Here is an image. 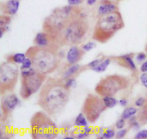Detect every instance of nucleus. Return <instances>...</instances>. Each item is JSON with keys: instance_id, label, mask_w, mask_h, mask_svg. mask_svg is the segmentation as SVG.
Segmentation results:
<instances>
[{"instance_id": "nucleus-1", "label": "nucleus", "mask_w": 147, "mask_h": 139, "mask_svg": "<svg viewBox=\"0 0 147 139\" xmlns=\"http://www.w3.org/2000/svg\"><path fill=\"white\" fill-rule=\"evenodd\" d=\"M70 89L61 78L48 77L40 89L37 105L50 116L60 114L70 101Z\"/></svg>"}, {"instance_id": "nucleus-2", "label": "nucleus", "mask_w": 147, "mask_h": 139, "mask_svg": "<svg viewBox=\"0 0 147 139\" xmlns=\"http://www.w3.org/2000/svg\"><path fill=\"white\" fill-rule=\"evenodd\" d=\"M88 30V21L82 9H80L55 39V41L60 48L78 46L84 41Z\"/></svg>"}, {"instance_id": "nucleus-3", "label": "nucleus", "mask_w": 147, "mask_h": 139, "mask_svg": "<svg viewBox=\"0 0 147 139\" xmlns=\"http://www.w3.org/2000/svg\"><path fill=\"white\" fill-rule=\"evenodd\" d=\"M27 58L31 59L32 66L36 72L47 75L55 72L60 63L59 50L48 47L31 46L25 53Z\"/></svg>"}, {"instance_id": "nucleus-4", "label": "nucleus", "mask_w": 147, "mask_h": 139, "mask_svg": "<svg viewBox=\"0 0 147 139\" xmlns=\"http://www.w3.org/2000/svg\"><path fill=\"white\" fill-rule=\"evenodd\" d=\"M124 27V20L119 10L99 16L94 26L92 39L98 43H106Z\"/></svg>"}, {"instance_id": "nucleus-5", "label": "nucleus", "mask_w": 147, "mask_h": 139, "mask_svg": "<svg viewBox=\"0 0 147 139\" xmlns=\"http://www.w3.org/2000/svg\"><path fill=\"white\" fill-rule=\"evenodd\" d=\"M80 9L77 6H70L69 4L55 9L45 18L42 23V30L50 35L55 40L73 16L78 12Z\"/></svg>"}, {"instance_id": "nucleus-6", "label": "nucleus", "mask_w": 147, "mask_h": 139, "mask_svg": "<svg viewBox=\"0 0 147 139\" xmlns=\"http://www.w3.org/2000/svg\"><path fill=\"white\" fill-rule=\"evenodd\" d=\"M30 134L34 139L55 138L58 135V128L45 111L36 112L30 119Z\"/></svg>"}, {"instance_id": "nucleus-7", "label": "nucleus", "mask_w": 147, "mask_h": 139, "mask_svg": "<svg viewBox=\"0 0 147 139\" xmlns=\"http://www.w3.org/2000/svg\"><path fill=\"white\" fill-rule=\"evenodd\" d=\"M130 84V79L123 75H109L98 82L95 92L100 97L114 96L119 92L128 89Z\"/></svg>"}, {"instance_id": "nucleus-8", "label": "nucleus", "mask_w": 147, "mask_h": 139, "mask_svg": "<svg viewBox=\"0 0 147 139\" xmlns=\"http://www.w3.org/2000/svg\"><path fill=\"white\" fill-rule=\"evenodd\" d=\"M20 69L17 63L6 61L0 66V95L10 93L18 82Z\"/></svg>"}, {"instance_id": "nucleus-9", "label": "nucleus", "mask_w": 147, "mask_h": 139, "mask_svg": "<svg viewBox=\"0 0 147 139\" xmlns=\"http://www.w3.org/2000/svg\"><path fill=\"white\" fill-rule=\"evenodd\" d=\"M107 109L102 97L98 94L89 93L83 101L82 112L90 123H95Z\"/></svg>"}, {"instance_id": "nucleus-10", "label": "nucleus", "mask_w": 147, "mask_h": 139, "mask_svg": "<svg viewBox=\"0 0 147 139\" xmlns=\"http://www.w3.org/2000/svg\"><path fill=\"white\" fill-rule=\"evenodd\" d=\"M47 79V75L37 72L29 76H21L20 95L22 99H29L33 94L38 92Z\"/></svg>"}, {"instance_id": "nucleus-11", "label": "nucleus", "mask_w": 147, "mask_h": 139, "mask_svg": "<svg viewBox=\"0 0 147 139\" xmlns=\"http://www.w3.org/2000/svg\"><path fill=\"white\" fill-rule=\"evenodd\" d=\"M19 103H20V99L18 97L12 92L5 94L1 96V104H0L1 122L6 121L8 119L13 111L18 106Z\"/></svg>"}, {"instance_id": "nucleus-12", "label": "nucleus", "mask_w": 147, "mask_h": 139, "mask_svg": "<svg viewBox=\"0 0 147 139\" xmlns=\"http://www.w3.org/2000/svg\"><path fill=\"white\" fill-rule=\"evenodd\" d=\"M34 44L40 47H48L60 50V46L57 45L55 39L48 33L45 31L37 33L34 38Z\"/></svg>"}, {"instance_id": "nucleus-13", "label": "nucleus", "mask_w": 147, "mask_h": 139, "mask_svg": "<svg viewBox=\"0 0 147 139\" xmlns=\"http://www.w3.org/2000/svg\"><path fill=\"white\" fill-rule=\"evenodd\" d=\"M86 52L82 48H79L77 46H72L67 50L66 54V59L69 65L78 63L85 55Z\"/></svg>"}, {"instance_id": "nucleus-14", "label": "nucleus", "mask_w": 147, "mask_h": 139, "mask_svg": "<svg viewBox=\"0 0 147 139\" xmlns=\"http://www.w3.org/2000/svg\"><path fill=\"white\" fill-rule=\"evenodd\" d=\"M20 5V0H8L5 2L1 3L0 10L2 14L13 16L17 13Z\"/></svg>"}, {"instance_id": "nucleus-15", "label": "nucleus", "mask_w": 147, "mask_h": 139, "mask_svg": "<svg viewBox=\"0 0 147 139\" xmlns=\"http://www.w3.org/2000/svg\"><path fill=\"white\" fill-rule=\"evenodd\" d=\"M133 55L126 54L114 58V61L121 67L128 69L132 72H136V66L133 60Z\"/></svg>"}, {"instance_id": "nucleus-16", "label": "nucleus", "mask_w": 147, "mask_h": 139, "mask_svg": "<svg viewBox=\"0 0 147 139\" xmlns=\"http://www.w3.org/2000/svg\"><path fill=\"white\" fill-rule=\"evenodd\" d=\"M118 10H119L117 4L109 1V0H103L99 5L97 12L99 16H102L110 14V13L118 11Z\"/></svg>"}, {"instance_id": "nucleus-17", "label": "nucleus", "mask_w": 147, "mask_h": 139, "mask_svg": "<svg viewBox=\"0 0 147 139\" xmlns=\"http://www.w3.org/2000/svg\"><path fill=\"white\" fill-rule=\"evenodd\" d=\"M83 66H80L79 63H75V64H72L66 69L63 74L61 76V79L63 80H66V79H69V78L74 77L75 75H77L79 72H80L81 69H83Z\"/></svg>"}, {"instance_id": "nucleus-18", "label": "nucleus", "mask_w": 147, "mask_h": 139, "mask_svg": "<svg viewBox=\"0 0 147 139\" xmlns=\"http://www.w3.org/2000/svg\"><path fill=\"white\" fill-rule=\"evenodd\" d=\"M11 22V17L10 15L2 14L0 15V30H1V35L0 37H2L4 33L8 30L9 25Z\"/></svg>"}, {"instance_id": "nucleus-19", "label": "nucleus", "mask_w": 147, "mask_h": 139, "mask_svg": "<svg viewBox=\"0 0 147 139\" xmlns=\"http://www.w3.org/2000/svg\"><path fill=\"white\" fill-rule=\"evenodd\" d=\"M26 58H27V56H26L25 53H17L9 56L7 58V61L10 62H13V63H16L17 64H20V63L22 64Z\"/></svg>"}, {"instance_id": "nucleus-20", "label": "nucleus", "mask_w": 147, "mask_h": 139, "mask_svg": "<svg viewBox=\"0 0 147 139\" xmlns=\"http://www.w3.org/2000/svg\"><path fill=\"white\" fill-rule=\"evenodd\" d=\"M88 121L87 118H86L83 112H80L75 119L74 125L76 127H79V128H84V127L87 126L88 124Z\"/></svg>"}, {"instance_id": "nucleus-21", "label": "nucleus", "mask_w": 147, "mask_h": 139, "mask_svg": "<svg viewBox=\"0 0 147 139\" xmlns=\"http://www.w3.org/2000/svg\"><path fill=\"white\" fill-rule=\"evenodd\" d=\"M137 112L138 109L136 108H135V107H128V108H125L123 110L121 117L126 121V120H129L131 118L134 116Z\"/></svg>"}, {"instance_id": "nucleus-22", "label": "nucleus", "mask_w": 147, "mask_h": 139, "mask_svg": "<svg viewBox=\"0 0 147 139\" xmlns=\"http://www.w3.org/2000/svg\"><path fill=\"white\" fill-rule=\"evenodd\" d=\"M111 62V59H103L97 66L92 69V70L96 72H98V73H101V72H105L108 68V66L110 65Z\"/></svg>"}, {"instance_id": "nucleus-23", "label": "nucleus", "mask_w": 147, "mask_h": 139, "mask_svg": "<svg viewBox=\"0 0 147 139\" xmlns=\"http://www.w3.org/2000/svg\"><path fill=\"white\" fill-rule=\"evenodd\" d=\"M103 102L107 108H113L118 104V100L113 96L102 97Z\"/></svg>"}, {"instance_id": "nucleus-24", "label": "nucleus", "mask_w": 147, "mask_h": 139, "mask_svg": "<svg viewBox=\"0 0 147 139\" xmlns=\"http://www.w3.org/2000/svg\"><path fill=\"white\" fill-rule=\"evenodd\" d=\"M137 119L142 124H145L147 123V100L145 105L142 108V110L139 111Z\"/></svg>"}, {"instance_id": "nucleus-25", "label": "nucleus", "mask_w": 147, "mask_h": 139, "mask_svg": "<svg viewBox=\"0 0 147 139\" xmlns=\"http://www.w3.org/2000/svg\"><path fill=\"white\" fill-rule=\"evenodd\" d=\"M116 131L113 129L109 128V129H106L103 131V134L100 138H113V137L116 136Z\"/></svg>"}, {"instance_id": "nucleus-26", "label": "nucleus", "mask_w": 147, "mask_h": 139, "mask_svg": "<svg viewBox=\"0 0 147 139\" xmlns=\"http://www.w3.org/2000/svg\"><path fill=\"white\" fill-rule=\"evenodd\" d=\"M36 70L33 67L28 68V69H20V74L21 76H27L35 73Z\"/></svg>"}, {"instance_id": "nucleus-27", "label": "nucleus", "mask_w": 147, "mask_h": 139, "mask_svg": "<svg viewBox=\"0 0 147 139\" xmlns=\"http://www.w3.org/2000/svg\"><path fill=\"white\" fill-rule=\"evenodd\" d=\"M96 46V44L95 42L93 41H91V42H88V43H86L85 45H83V46H82V48H83V50H84L85 52H88L90 51V50H93V48H95Z\"/></svg>"}, {"instance_id": "nucleus-28", "label": "nucleus", "mask_w": 147, "mask_h": 139, "mask_svg": "<svg viewBox=\"0 0 147 139\" xmlns=\"http://www.w3.org/2000/svg\"><path fill=\"white\" fill-rule=\"evenodd\" d=\"M125 125H126V120L123 119L121 117L119 119H118L117 121H116V123H115L116 128L119 130L123 129L125 127Z\"/></svg>"}, {"instance_id": "nucleus-29", "label": "nucleus", "mask_w": 147, "mask_h": 139, "mask_svg": "<svg viewBox=\"0 0 147 139\" xmlns=\"http://www.w3.org/2000/svg\"><path fill=\"white\" fill-rule=\"evenodd\" d=\"M103 60V59H95V60L92 61H90V63H88L87 64V66H86L87 68H90V69H93L95 68L96 66H97Z\"/></svg>"}, {"instance_id": "nucleus-30", "label": "nucleus", "mask_w": 147, "mask_h": 139, "mask_svg": "<svg viewBox=\"0 0 147 139\" xmlns=\"http://www.w3.org/2000/svg\"><path fill=\"white\" fill-rule=\"evenodd\" d=\"M134 138L136 139L147 138V129L142 130V131H139V132L135 135Z\"/></svg>"}, {"instance_id": "nucleus-31", "label": "nucleus", "mask_w": 147, "mask_h": 139, "mask_svg": "<svg viewBox=\"0 0 147 139\" xmlns=\"http://www.w3.org/2000/svg\"><path fill=\"white\" fill-rule=\"evenodd\" d=\"M33 67L32 66V62L31 59L29 58H26L23 63H22L21 69H28V68Z\"/></svg>"}, {"instance_id": "nucleus-32", "label": "nucleus", "mask_w": 147, "mask_h": 139, "mask_svg": "<svg viewBox=\"0 0 147 139\" xmlns=\"http://www.w3.org/2000/svg\"><path fill=\"white\" fill-rule=\"evenodd\" d=\"M128 131H129V129H120L116 134V138H124L125 136L127 134Z\"/></svg>"}, {"instance_id": "nucleus-33", "label": "nucleus", "mask_w": 147, "mask_h": 139, "mask_svg": "<svg viewBox=\"0 0 147 139\" xmlns=\"http://www.w3.org/2000/svg\"><path fill=\"white\" fill-rule=\"evenodd\" d=\"M65 81V84L66 87L69 89H70L71 87H74V85L76 84V79H74L73 77L69 78V79H66Z\"/></svg>"}, {"instance_id": "nucleus-34", "label": "nucleus", "mask_w": 147, "mask_h": 139, "mask_svg": "<svg viewBox=\"0 0 147 139\" xmlns=\"http://www.w3.org/2000/svg\"><path fill=\"white\" fill-rule=\"evenodd\" d=\"M146 102V100L145 98L144 97H139L135 101V106L138 107V108H142L144 105H145V103Z\"/></svg>"}, {"instance_id": "nucleus-35", "label": "nucleus", "mask_w": 147, "mask_h": 139, "mask_svg": "<svg viewBox=\"0 0 147 139\" xmlns=\"http://www.w3.org/2000/svg\"><path fill=\"white\" fill-rule=\"evenodd\" d=\"M140 81L144 87L147 88V72L143 73L140 76Z\"/></svg>"}, {"instance_id": "nucleus-36", "label": "nucleus", "mask_w": 147, "mask_h": 139, "mask_svg": "<svg viewBox=\"0 0 147 139\" xmlns=\"http://www.w3.org/2000/svg\"><path fill=\"white\" fill-rule=\"evenodd\" d=\"M146 59V53L144 52H141V53H138L137 56H136V60L138 62H144Z\"/></svg>"}, {"instance_id": "nucleus-37", "label": "nucleus", "mask_w": 147, "mask_h": 139, "mask_svg": "<svg viewBox=\"0 0 147 139\" xmlns=\"http://www.w3.org/2000/svg\"><path fill=\"white\" fill-rule=\"evenodd\" d=\"M67 3L70 6H78L83 2V0H67Z\"/></svg>"}, {"instance_id": "nucleus-38", "label": "nucleus", "mask_w": 147, "mask_h": 139, "mask_svg": "<svg viewBox=\"0 0 147 139\" xmlns=\"http://www.w3.org/2000/svg\"><path fill=\"white\" fill-rule=\"evenodd\" d=\"M140 71L142 73H145L147 72V61H144L142 64L141 65Z\"/></svg>"}, {"instance_id": "nucleus-39", "label": "nucleus", "mask_w": 147, "mask_h": 139, "mask_svg": "<svg viewBox=\"0 0 147 139\" xmlns=\"http://www.w3.org/2000/svg\"><path fill=\"white\" fill-rule=\"evenodd\" d=\"M83 131H84L85 133H86L87 134H88V135H90V134L92 133V131H93V128H91V127H89V126H86L83 128Z\"/></svg>"}, {"instance_id": "nucleus-40", "label": "nucleus", "mask_w": 147, "mask_h": 139, "mask_svg": "<svg viewBox=\"0 0 147 139\" xmlns=\"http://www.w3.org/2000/svg\"><path fill=\"white\" fill-rule=\"evenodd\" d=\"M88 134H87L86 133H85L84 131H82L81 133H79L77 135V138H86V137L88 136Z\"/></svg>"}, {"instance_id": "nucleus-41", "label": "nucleus", "mask_w": 147, "mask_h": 139, "mask_svg": "<svg viewBox=\"0 0 147 139\" xmlns=\"http://www.w3.org/2000/svg\"><path fill=\"white\" fill-rule=\"evenodd\" d=\"M119 103L121 106L125 107V106H126V105L128 104V100L127 99H124V98H123V99H121L120 100H119Z\"/></svg>"}, {"instance_id": "nucleus-42", "label": "nucleus", "mask_w": 147, "mask_h": 139, "mask_svg": "<svg viewBox=\"0 0 147 139\" xmlns=\"http://www.w3.org/2000/svg\"><path fill=\"white\" fill-rule=\"evenodd\" d=\"M96 1H97V0H87V4H88V5L92 6L96 2Z\"/></svg>"}, {"instance_id": "nucleus-43", "label": "nucleus", "mask_w": 147, "mask_h": 139, "mask_svg": "<svg viewBox=\"0 0 147 139\" xmlns=\"http://www.w3.org/2000/svg\"><path fill=\"white\" fill-rule=\"evenodd\" d=\"M145 52H146V53H147V43L146 45V47H145Z\"/></svg>"}, {"instance_id": "nucleus-44", "label": "nucleus", "mask_w": 147, "mask_h": 139, "mask_svg": "<svg viewBox=\"0 0 147 139\" xmlns=\"http://www.w3.org/2000/svg\"><path fill=\"white\" fill-rule=\"evenodd\" d=\"M117 1H121V0H117Z\"/></svg>"}, {"instance_id": "nucleus-45", "label": "nucleus", "mask_w": 147, "mask_h": 139, "mask_svg": "<svg viewBox=\"0 0 147 139\" xmlns=\"http://www.w3.org/2000/svg\"><path fill=\"white\" fill-rule=\"evenodd\" d=\"M146 97H147V95H146Z\"/></svg>"}]
</instances>
